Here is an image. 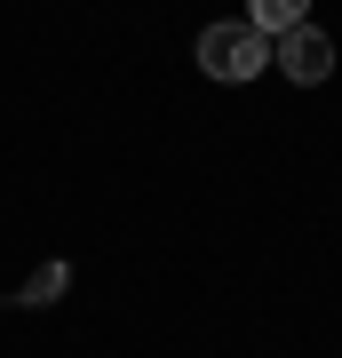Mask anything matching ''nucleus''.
Instances as JSON below:
<instances>
[{"mask_svg": "<svg viewBox=\"0 0 342 358\" xmlns=\"http://www.w3.org/2000/svg\"><path fill=\"white\" fill-rule=\"evenodd\" d=\"M247 24L255 32H294V24H311V0H247Z\"/></svg>", "mask_w": 342, "mask_h": 358, "instance_id": "obj_3", "label": "nucleus"}, {"mask_svg": "<svg viewBox=\"0 0 342 358\" xmlns=\"http://www.w3.org/2000/svg\"><path fill=\"white\" fill-rule=\"evenodd\" d=\"M271 64H279L294 88H318V80L334 72V40L318 32V24H294V32H279V40H271Z\"/></svg>", "mask_w": 342, "mask_h": 358, "instance_id": "obj_2", "label": "nucleus"}, {"mask_svg": "<svg viewBox=\"0 0 342 358\" xmlns=\"http://www.w3.org/2000/svg\"><path fill=\"white\" fill-rule=\"evenodd\" d=\"M199 72L207 80H255V72H271V32H255L247 16L207 24L199 32Z\"/></svg>", "mask_w": 342, "mask_h": 358, "instance_id": "obj_1", "label": "nucleus"}]
</instances>
